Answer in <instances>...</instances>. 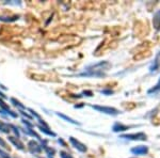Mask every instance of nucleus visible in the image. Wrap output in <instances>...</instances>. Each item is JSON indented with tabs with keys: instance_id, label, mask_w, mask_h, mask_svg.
<instances>
[{
	"instance_id": "obj_1",
	"label": "nucleus",
	"mask_w": 160,
	"mask_h": 158,
	"mask_svg": "<svg viewBox=\"0 0 160 158\" xmlns=\"http://www.w3.org/2000/svg\"><path fill=\"white\" fill-rule=\"evenodd\" d=\"M111 67V64L108 61H101L93 65H90L85 69L83 73L79 74L81 77H105L106 72Z\"/></svg>"
},
{
	"instance_id": "obj_2",
	"label": "nucleus",
	"mask_w": 160,
	"mask_h": 158,
	"mask_svg": "<svg viewBox=\"0 0 160 158\" xmlns=\"http://www.w3.org/2000/svg\"><path fill=\"white\" fill-rule=\"evenodd\" d=\"M94 110H97L98 112L101 113H106V114L109 115H117L119 113H121L120 110H117V108H113V107H107V106H98V105H94L91 106Z\"/></svg>"
},
{
	"instance_id": "obj_3",
	"label": "nucleus",
	"mask_w": 160,
	"mask_h": 158,
	"mask_svg": "<svg viewBox=\"0 0 160 158\" xmlns=\"http://www.w3.org/2000/svg\"><path fill=\"white\" fill-rule=\"evenodd\" d=\"M120 138L127 139V140H133V141H145L146 140V135L143 134V132H138V134L122 135Z\"/></svg>"
},
{
	"instance_id": "obj_4",
	"label": "nucleus",
	"mask_w": 160,
	"mask_h": 158,
	"mask_svg": "<svg viewBox=\"0 0 160 158\" xmlns=\"http://www.w3.org/2000/svg\"><path fill=\"white\" fill-rule=\"evenodd\" d=\"M69 142L73 144V146L76 148V150L79 151V152H81V153H85V152H87V146L83 144V143H81L79 140L75 139L74 137H71V138H69Z\"/></svg>"
},
{
	"instance_id": "obj_5",
	"label": "nucleus",
	"mask_w": 160,
	"mask_h": 158,
	"mask_svg": "<svg viewBox=\"0 0 160 158\" xmlns=\"http://www.w3.org/2000/svg\"><path fill=\"white\" fill-rule=\"evenodd\" d=\"M131 153L136 156H143V155H146L148 153V148L144 145L136 146V148H131Z\"/></svg>"
},
{
	"instance_id": "obj_6",
	"label": "nucleus",
	"mask_w": 160,
	"mask_h": 158,
	"mask_svg": "<svg viewBox=\"0 0 160 158\" xmlns=\"http://www.w3.org/2000/svg\"><path fill=\"white\" fill-rule=\"evenodd\" d=\"M28 148H29V151L32 154H39V153L42 152V146L34 140L29 141V143H28Z\"/></svg>"
},
{
	"instance_id": "obj_7",
	"label": "nucleus",
	"mask_w": 160,
	"mask_h": 158,
	"mask_svg": "<svg viewBox=\"0 0 160 158\" xmlns=\"http://www.w3.org/2000/svg\"><path fill=\"white\" fill-rule=\"evenodd\" d=\"M9 140H10V142L12 143V144L15 146L16 148H18V150L20 151H24L25 150V145L24 143L22 142V141L19 140L18 138H16V137H9Z\"/></svg>"
},
{
	"instance_id": "obj_8",
	"label": "nucleus",
	"mask_w": 160,
	"mask_h": 158,
	"mask_svg": "<svg viewBox=\"0 0 160 158\" xmlns=\"http://www.w3.org/2000/svg\"><path fill=\"white\" fill-rule=\"evenodd\" d=\"M159 67H160V52L156 55V57H155L152 65L150 66V73H154V72H156Z\"/></svg>"
},
{
	"instance_id": "obj_9",
	"label": "nucleus",
	"mask_w": 160,
	"mask_h": 158,
	"mask_svg": "<svg viewBox=\"0 0 160 158\" xmlns=\"http://www.w3.org/2000/svg\"><path fill=\"white\" fill-rule=\"evenodd\" d=\"M153 25H154V28L159 31L160 30V10L157 11L156 13L154 14V17H153Z\"/></svg>"
},
{
	"instance_id": "obj_10",
	"label": "nucleus",
	"mask_w": 160,
	"mask_h": 158,
	"mask_svg": "<svg viewBox=\"0 0 160 158\" xmlns=\"http://www.w3.org/2000/svg\"><path fill=\"white\" fill-rule=\"evenodd\" d=\"M129 128H130L129 126L123 125V124H121V123H115V124L113 125V127H112V131L114 132H120V131H127V129H129Z\"/></svg>"
},
{
	"instance_id": "obj_11",
	"label": "nucleus",
	"mask_w": 160,
	"mask_h": 158,
	"mask_svg": "<svg viewBox=\"0 0 160 158\" xmlns=\"http://www.w3.org/2000/svg\"><path fill=\"white\" fill-rule=\"evenodd\" d=\"M55 114L58 115V117H60V118H62L63 120H65L66 122H68V123H72V124H75V125H79L80 123L79 122H77V121H75V120H73L72 118H69V117H67V115L65 114H63V113H60V112H57Z\"/></svg>"
},
{
	"instance_id": "obj_12",
	"label": "nucleus",
	"mask_w": 160,
	"mask_h": 158,
	"mask_svg": "<svg viewBox=\"0 0 160 158\" xmlns=\"http://www.w3.org/2000/svg\"><path fill=\"white\" fill-rule=\"evenodd\" d=\"M0 131L4 132V134H9L11 131V126L6 123L0 121Z\"/></svg>"
},
{
	"instance_id": "obj_13",
	"label": "nucleus",
	"mask_w": 160,
	"mask_h": 158,
	"mask_svg": "<svg viewBox=\"0 0 160 158\" xmlns=\"http://www.w3.org/2000/svg\"><path fill=\"white\" fill-rule=\"evenodd\" d=\"M39 128H40V131L43 132V134H46V135H48V136H51V137L57 136L55 132L50 131L49 127H45V126H42V125H39Z\"/></svg>"
},
{
	"instance_id": "obj_14",
	"label": "nucleus",
	"mask_w": 160,
	"mask_h": 158,
	"mask_svg": "<svg viewBox=\"0 0 160 158\" xmlns=\"http://www.w3.org/2000/svg\"><path fill=\"white\" fill-rule=\"evenodd\" d=\"M24 131L26 132V134H28V135H31V136H33V137H35V138H38L39 140H42V139H41V137L39 136V135L36 134L35 131H32L31 128H29V127H26V129H24Z\"/></svg>"
},
{
	"instance_id": "obj_15",
	"label": "nucleus",
	"mask_w": 160,
	"mask_h": 158,
	"mask_svg": "<svg viewBox=\"0 0 160 158\" xmlns=\"http://www.w3.org/2000/svg\"><path fill=\"white\" fill-rule=\"evenodd\" d=\"M11 103H12L14 106L18 107L19 109H26V107L23 105V104L20 103V102H18L17 99H15V98H11Z\"/></svg>"
},
{
	"instance_id": "obj_16",
	"label": "nucleus",
	"mask_w": 160,
	"mask_h": 158,
	"mask_svg": "<svg viewBox=\"0 0 160 158\" xmlns=\"http://www.w3.org/2000/svg\"><path fill=\"white\" fill-rule=\"evenodd\" d=\"M18 19V16H12V17H4V16H0V20L1 22H14V20Z\"/></svg>"
},
{
	"instance_id": "obj_17",
	"label": "nucleus",
	"mask_w": 160,
	"mask_h": 158,
	"mask_svg": "<svg viewBox=\"0 0 160 158\" xmlns=\"http://www.w3.org/2000/svg\"><path fill=\"white\" fill-rule=\"evenodd\" d=\"M156 92H160V79L158 81V83H157L156 85H155L154 88H152L150 90H148V94H152V93H156Z\"/></svg>"
},
{
	"instance_id": "obj_18",
	"label": "nucleus",
	"mask_w": 160,
	"mask_h": 158,
	"mask_svg": "<svg viewBox=\"0 0 160 158\" xmlns=\"http://www.w3.org/2000/svg\"><path fill=\"white\" fill-rule=\"evenodd\" d=\"M0 157L1 158H11L9 156V154L6 152H4V151H2L1 148H0Z\"/></svg>"
},
{
	"instance_id": "obj_19",
	"label": "nucleus",
	"mask_w": 160,
	"mask_h": 158,
	"mask_svg": "<svg viewBox=\"0 0 160 158\" xmlns=\"http://www.w3.org/2000/svg\"><path fill=\"white\" fill-rule=\"evenodd\" d=\"M0 146H2V148H6H6H9V146H8V144H6V142L2 138H0Z\"/></svg>"
},
{
	"instance_id": "obj_20",
	"label": "nucleus",
	"mask_w": 160,
	"mask_h": 158,
	"mask_svg": "<svg viewBox=\"0 0 160 158\" xmlns=\"http://www.w3.org/2000/svg\"><path fill=\"white\" fill-rule=\"evenodd\" d=\"M60 156H61V158H73L71 156V155L67 154V153H65V152H61V153H60Z\"/></svg>"
},
{
	"instance_id": "obj_21",
	"label": "nucleus",
	"mask_w": 160,
	"mask_h": 158,
	"mask_svg": "<svg viewBox=\"0 0 160 158\" xmlns=\"http://www.w3.org/2000/svg\"><path fill=\"white\" fill-rule=\"evenodd\" d=\"M29 111L30 112L32 113V115H33V117H35L36 118H38V120H41V117H40V114H38V113L35 112V111L34 110H32V109H29Z\"/></svg>"
},
{
	"instance_id": "obj_22",
	"label": "nucleus",
	"mask_w": 160,
	"mask_h": 158,
	"mask_svg": "<svg viewBox=\"0 0 160 158\" xmlns=\"http://www.w3.org/2000/svg\"><path fill=\"white\" fill-rule=\"evenodd\" d=\"M10 126H11V128H12L13 131H14V132H15V134L17 135V137H19V131H18V128H17V127H16V126H14V125H10Z\"/></svg>"
},
{
	"instance_id": "obj_23",
	"label": "nucleus",
	"mask_w": 160,
	"mask_h": 158,
	"mask_svg": "<svg viewBox=\"0 0 160 158\" xmlns=\"http://www.w3.org/2000/svg\"><path fill=\"white\" fill-rule=\"evenodd\" d=\"M101 93L105 94V95H111V94H113V91L112 90H103Z\"/></svg>"
},
{
	"instance_id": "obj_24",
	"label": "nucleus",
	"mask_w": 160,
	"mask_h": 158,
	"mask_svg": "<svg viewBox=\"0 0 160 158\" xmlns=\"http://www.w3.org/2000/svg\"><path fill=\"white\" fill-rule=\"evenodd\" d=\"M84 96H93V93H92V91H83L82 93Z\"/></svg>"
},
{
	"instance_id": "obj_25",
	"label": "nucleus",
	"mask_w": 160,
	"mask_h": 158,
	"mask_svg": "<svg viewBox=\"0 0 160 158\" xmlns=\"http://www.w3.org/2000/svg\"><path fill=\"white\" fill-rule=\"evenodd\" d=\"M19 112H22V114H24L25 115V117H26V118H31L32 117H30V115L29 114H27V113L26 112H24V111H22V110H20L19 111Z\"/></svg>"
},
{
	"instance_id": "obj_26",
	"label": "nucleus",
	"mask_w": 160,
	"mask_h": 158,
	"mask_svg": "<svg viewBox=\"0 0 160 158\" xmlns=\"http://www.w3.org/2000/svg\"><path fill=\"white\" fill-rule=\"evenodd\" d=\"M0 97H1V98H6V95H4L2 92H0Z\"/></svg>"
},
{
	"instance_id": "obj_27",
	"label": "nucleus",
	"mask_w": 160,
	"mask_h": 158,
	"mask_svg": "<svg viewBox=\"0 0 160 158\" xmlns=\"http://www.w3.org/2000/svg\"><path fill=\"white\" fill-rule=\"evenodd\" d=\"M0 113H4V112H3V111H2V110H1V109H0Z\"/></svg>"
}]
</instances>
